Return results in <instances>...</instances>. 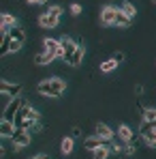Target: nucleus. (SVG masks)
<instances>
[{
  "label": "nucleus",
  "mask_w": 156,
  "mask_h": 159,
  "mask_svg": "<svg viewBox=\"0 0 156 159\" xmlns=\"http://www.w3.org/2000/svg\"><path fill=\"white\" fill-rule=\"evenodd\" d=\"M143 142L148 144V146H152V148H156V129H152V131H145L143 135Z\"/></svg>",
  "instance_id": "412c9836"
},
{
  "label": "nucleus",
  "mask_w": 156,
  "mask_h": 159,
  "mask_svg": "<svg viewBox=\"0 0 156 159\" xmlns=\"http://www.w3.org/2000/svg\"><path fill=\"white\" fill-rule=\"evenodd\" d=\"M116 13H118V9H113V7H103V11H101V22H103L105 26H113V22H116Z\"/></svg>",
  "instance_id": "39448f33"
},
{
  "label": "nucleus",
  "mask_w": 156,
  "mask_h": 159,
  "mask_svg": "<svg viewBox=\"0 0 156 159\" xmlns=\"http://www.w3.org/2000/svg\"><path fill=\"white\" fill-rule=\"evenodd\" d=\"M22 45H24V43H19V41H13V43H11V54L19 52V50H22Z\"/></svg>",
  "instance_id": "c756f323"
},
{
  "label": "nucleus",
  "mask_w": 156,
  "mask_h": 159,
  "mask_svg": "<svg viewBox=\"0 0 156 159\" xmlns=\"http://www.w3.org/2000/svg\"><path fill=\"white\" fill-rule=\"evenodd\" d=\"M124 151H126V155H133V153H135V144H129Z\"/></svg>",
  "instance_id": "473e14b6"
},
{
  "label": "nucleus",
  "mask_w": 156,
  "mask_h": 159,
  "mask_svg": "<svg viewBox=\"0 0 156 159\" xmlns=\"http://www.w3.org/2000/svg\"><path fill=\"white\" fill-rule=\"evenodd\" d=\"M9 34H11V39H13V41H19V43H24V41H26V32H24V28H17V26H15Z\"/></svg>",
  "instance_id": "aec40b11"
},
{
  "label": "nucleus",
  "mask_w": 156,
  "mask_h": 159,
  "mask_svg": "<svg viewBox=\"0 0 156 159\" xmlns=\"http://www.w3.org/2000/svg\"><path fill=\"white\" fill-rule=\"evenodd\" d=\"M11 43H13L11 34H9V32H4V34H2V45H0V54H2V56L11 54Z\"/></svg>",
  "instance_id": "f3484780"
},
{
  "label": "nucleus",
  "mask_w": 156,
  "mask_h": 159,
  "mask_svg": "<svg viewBox=\"0 0 156 159\" xmlns=\"http://www.w3.org/2000/svg\"><path fill=\"white\" fill-rule=\"evenodd\" d=\"M69 11H71V15H79V13H81V4H77V2H75V4H71V9H69Z\"/></svg>",
  "instance_id": "c85d7f7f"
},
{
  "label": "nucleus",
  "mask_w": 156,
  "mask_h": 159,
  "mask_svg": "<svg viewBox=\"0 0 156 159\" xmlns=\"http://www.w3.org/2000/svg\"><path fill=\"white\" fill-rule=\"evenodd\" d=\"M107 148H109V153H120V151H122V146H120V144H116V142L107 144Z\"/></svg>",
  "instance_id": "cd10ccee"
},
{
  "label": "nucleus",
  "mask_w": 156,
  "mask_h": 159,
  "mask_svg": "<svg viewBox=\"0 0 156 159\" xmlns=\"http://www.w3.org/2000/svg\"><path fill=\"white\" fill-rule=\"evenodd\" d=\"M32 159H47V157H45V155H34Z\"/></svg>",
  "instance_id": "f704fd0d"
},
{
  "label": "nucleus",
  "mask_w": 156,
  "mask_h": 159,
  "mask_svg": "<svg viewBox=\"0 0 156 159\" xmlns=\"http://www.w3.org/2000/svg\"><path fill=\"white\" fill-rule=\"evenodd\" d=\"M152 129H156V123H148V120H141V125H139V133L143 135L145 131H152Z\"/></svg>",
  "instance_id": "a878e982"
},
{
  "label": "nucleus",
  "mask_w": 156,
  "mask_h": 159,
  "mask_svg": "<svg viewBox=\"0 0 156 159\" xmlns=\"http://www.w3.org/2000/svg\"><path fill=\"white\" fill-rule=\"evenodd\" d=\"M45 2H47V0H39V4H45Z\"/></svg>",
  "instance_id": "e433bc0d"
},
{
  "label": "nucleus",
  "mask_w": 156,
  "mask_h": 159,
  "mask_svg": "<svg viewBox=\"0 0 156 159\" xmlns=\"http://www.w3.org/2000/svg\"><path fill=\"white\" fill-rule=\"evenodd\" d=\"M47 13H49V15H56V17H60V15H62V7H60V4H53V7L47 9Z\"/></svg>",
  "instance_id": "bb28decb"
},
{
  "label": "nucleus",
  "mask_w": 156,
  "mask_h": 159,
  "mask_svg": "<svg viewBox=\"0 0 156 159\" xmlns=\"http://www.w3.org/2000/svg\"><path fill=\"white\" fill-rule=\"evenodd\" d=\"M96 135L103 138L105 142H111V140H113V131H111V127L105 125V123H96Z\"/></svg>",
  "instance_id": "6e6552de"
},
{
  "label": "nucleus",
  "mask_w": 156,
  "mask_h": 159,
  "mask_svg": "<svg viewBox=\"0 0 156 159\" xmlns=\"http://www.w3.org/2000/svg\"><path fill=\"white\" fill-rule=\"evenodd\" d=\"M71 135H73V138H79V135H81V129H79V127H73V129H71Z\"/></svg>",
  "instance_id": "2f4dec72"
},
{
  "label": "nucleus",
  "mask_w": 156,
  "mask_h": 159,
  "mask_svg": "<svg viewBox=\"0 0 156 159\" xmlns=\"http://www.w3.org/2000/svg\"><path fill=\"white\" fill-rule=\"evenodd\" d=\"M122 11H124V15L130 17V20H133V17H135V13H137V9H135L130 2H124V4H122Z\"/></svg>",
  "instance_id": "393cba45"
},
{
  "label": "nucleus",
  "mask_w": 156,
  "mask_h": 159,
  "mask_svg": "<svg viewBox=\"0 0 156 159\" xmlns=\"http://www.w3.org/2000/svg\"><path fill=\"white\" fill-rule=\"evenodd\" d=\"M52 60H56V54H52V52H41V54L34 56V62L36 65H49Z\"/></svg>",
  "instance_id": "2eb2a0df"
},
{
  "label": "nucleus",
  "mask_w": 156,
  "mask_h": 159,
  "mask_svg": "<svg viewBox=\"0 0 156 159\" xmlns=\"http://www.w3.org/2000/svg\"><path fill=\"white\" fill-rule=\"evenodd\" d=\"M130 22H133V20L124 15V11H122V9H118V13H116V22H113V26H116V28H129V26H130Z\"/></svg>",
  "instance_id": "ddd939ff"
},
{
  "label": "nucleus",
  "mask_w": 156,
  "mask_h": 159,
  "mask_svg": "<svg viewBox=\"0 0 156 159\" xmlns=\"http://www.w3.org/2000/svg\"><path fill=\"white\" fill-rule=\"evenodd\" d=\"M58 20H60V17H56V15L43 13V15L39 17V24H41L43 28H56V26H58Z\"/></svg>",
  "instance_id": "f8f14e48"
},
{
  "label": "nucleus",
  "mask_w": 156,
  "mask_h": 159,
  "mask_svg": "<svg viewBox=\"0 0 156 159\" xmlns=\"http://www.w3.org/2000/svg\"><path fill=\"white\" fill-rule=\"evenodd\" d=\"M28 4H39V0H26Z\"/></svg>",
  "instance_id": "c9c22d12"
},
{
  "label": "nucleus",
  "mask_w": 156,
  "mask_h": 159,
  "mask_svg": "<svg viewBox=\"0 0 156 159\" xmlns=\"http://www.w3.org/2000/svg\"><path fill=\"white\" fill-rule=\"evenodd\" d=\"M0 93H6V95H11V97H19L22 95V84H11V82H6V80H2L0 82Z\"/></svg>",
  "instance_id": "7ed1b4c3"
},
{
  "label": "nucleus",
  "mask_w": 156,
  "mask_h": 159,
  "mask_svg": "<svg viewBox=\"0 0 156 159\" xmlns=\"http://www.w3.org/2000/svg\"><path fill=\"white\" fill-rule=\"evenodd\" d=\"M103 138H99V135H90V138H86L83 140V148H88V151H96L99 146H103Z\"/></svg>",
  "instance_id": "9b49d317"
},
{
  "label": "nucleus",
  "mask_w": 156,
  "mask_h": 159,
  "mask_svg": "<svg viewBox=\"0 0 156 159\" xmlns=\"http://www.w3.org/2000/svg\"><path fill=\"white\" fill-rule=\"evenodd\" d=\"M83 54H86V48H83L81 43H77V50L73 52V56H71L66 62H69L71 67H79V65H81V60H83Z\"/></svg>",
  "instance_id": "1a4fd4ad"
},
{
  "label": "nucleus",
  "mask_w": 156,
  "mask_h": 159,
  "mask_svg": "<svg viewBox=\"0 0 156 159\" xmlns=\"http://www.w3.org/2000/svg\"><path fill=\"white\" fill-rule=\"evenodd\" d=\"M43 43H45V52L56 54L58 50H60V39H45Z\"/></svg>",
  "instance_id": "6ab92c4d"
},
{
  "label": "nucleus",
  "mask_w": 156,
  "mask_h": 159,
  "mask_svg": "<svg viewBox=\"0 0 156 159\" xmlns=\"http://www.w3.org/2000/svg\"><path fill=\"white\" fill-rule=\"evenodd\" d=\"M60 48L64 50V54H66V56H64V60H69V58L73 56V52L77 50V43H75L71 37H62V39H60Z\"/></svg>",
  "instance_id": "423d86ee"
},
{
  "label": "nucleus",
  "mask_w": 156,
  "mask_h": 159,
  "mask_svg": "<svg viewBox=\"0 0 156 159\" xmlns=\"http://www.w3.org/2000/svg\"><path fill=\"white\" fill-rule=\"evenodd\" d=\"M15 26H17V22H15V17L11 13H2L0 15V30H2V34L4 32H11Z\"/></svg>",
  "instance_id": "20e7f679"
},
{
  "label": "nucleus",
  "mask_w": 156,
  "mask_h": 159,
  "mask_svg": "<svg viewBox=\"0 0 156 159\" xmlns=\"http://www.w3.org/2000/svg\"><path fill=\"white\" fill-rule=\"evenodd\" d=\"M143 120L156 123V107H145V110H143Z\"/></svg>",
  "instance_id": "b1692460"
},
{
  "label": "nucleus",
  "mask_w": 156,
  "mask_h": 159,
  "mask_svg": "<svg viewBox=\"0 0 156 159\" xmlns=\"http://www.w3.org/2000/svg\"><path fill=\"white\" fill-rule=\"evenodd\" d=\"M73 140H75L73 135L62 138V144H60V146H62V148H60V151H62V155H71V153H73Z\"/></svg>",
  "instance_id": "a211bd4d"
},
{
  "label": "nucleus",
  "mask_w": 156,
  "mask_h": 159,
  "mask_svg": "<svg viewBox=\"0 0 156 159\" xmlns=\"http://www.w3.org/2000/svg\"><path fill=\"white\" fill-rule=\"evenodd\" d=\"M135 95H143V86H141V84L135 86Z\"/></svg>",
  "instance_id": "72a5a7b5"
},
{
  "label": "nucleus",
  "mask_w": 156,
  "mask_h": 159,
  "mask_svg": "<svg viewBox=\"0 0 156 159\" xmlns=\"http://www.w3.org/2000/svg\"><path fill=\"white\" fill-rule=\"evenodd\" d=\"M52 97H60L62 93H64V88H66V84H64V80L62 78H52Z\"/></svg>",
  "instance_id": "9d476101"
},
{
  "label": "nucleus",
  "mask_w": 156,
  "mask_h": 159,
  "mask_svg": "<svg viewBox=\"0 0 156 159\" xmlns=\"http://www.w3.org/2000/svg\"><path fill=\"white\" fill-rule=\"evenodd\" d=\"M17 131V125L13 123V120H9V118H2V123H0V133H2V138H13Z\"/></svg>",
  "instance_id": "0eeeda50"
},
{
  "label": "nucleus",
  "mask_w": 156,
  "mask_h": 159,
  "mask_svg": "<svg viewBox=\"0 0 156 159\" xmlns=\"http://www.w3.org/2000/svg\"><path fill=\"white\" fill-rule=\"evenodd\" d=\"M22 106H24V101H22V97H15V99H13V101H11L9 106L4 107V110H2V114H4L2 118H9V120H15V116H17V112L22 110Z\"/></svg>",
  "instance_id": "f03ea898"
},
{
  "label": "nucleus",
  "mask_w": 156,
  "mask_h": 159,
  "mask_svg": "<svg viewBox=\"0 0 156 159\" xmlns=\"http://www.w3.org/2000/svg\"><path fill=\"white\" fill-rule=\"evenodd\" d=\"M116 67H118V62H116L113 58H109V60L101 62V71H103V73H109V71H113Z\"/></svg>",
  "instance_id": "5701e85b"
},
{
  "label": "nucleus",
  "mask_w": 156,
  "mask_h": 159,
  "mask_svg": "<svg viewBox=\"0 0 156 159\" xmlns=\"http://www.w3.org/2000/svg\"><path fill=\"white\" fill-rule=\"evenodd\" d=\"M92 157H94V159H107V157H109V148H107V144L99 146L96 151H92Z\"/></svg>",
  "instance_id": "4be33fe9"
},
{
  "label": "nucleus",
  "mask_w": 156,
  "mask_h": 159,
  "mask_svg": "<svg viewBox=\"0 0 156 159\" xmlns=\"http://www.w3.org/2000/svg\"><path fill=\"white\" fill-rule=\"evenodd\" d=\"M111 58H113V60H116V62L120 65V62L124 60V52H116V54H113V56H111Z\"/></svg>",
  "instance_id": "7c9ffc66"
},
{
  "label": "nucleus",
  "mask_w": 156,
  "mask_h": 159,
  "mask_svg": "<svg viewBox=\"0 0 156 159\" xmlns=\"http://www.w3.org/2000/svg\"><path fill=\"white\" fill-rule=\"evenodd\" d=\"M118 135H120L124 142H129V144H135V142H133V131H130L129 125H120V127H118Z\"/></svg>",
  "instance_id": "dca6fc26"
},
{
  "label": "nucleus",
  "mask_w": 156,
  "mask_h": 159,
  "mask_svg": "<svg viewBox=\"0 0 156 159\" xmlns=\"http://www.w3.org/2000/svg\"><path fill=\"white\" fill-rule=\"evenodd\" d=\"M11 140H13V151L17 153V151L26 148L28 144H30V131H26V129H17Z\"/></svg>",
  "instance_id": "f257e3e1"
},
{
  "label": "nucleus",
  "mask_w": 156,
  "mask_h": 159,
  "mask_svg": "<svg viewBox=\"0 0 156 159\" xmlns=\"http://www.w3.org/2000/svg\"><path fill=\"white\" fill-rule=\"evenodd\" d=\"M152 2H156V0H152Z\"/></svg>",
  "instance_id": "4c0bfd02"
},
{
  "label": "nucleus",
  "mask_w": 156,
  "mask_h": 159,
  "mask_svg": "<svg viewBox=\"0 0 156 159\" xmlns=\"http://www.w3.org/2000/svg\"><path fill=\"white\" fill-rule=\"evenodd\" d=\"M36 93L43 95V97H52V82L49 80H43L36 84Z\"/></svg>",
  "instance_id": "4468645a"
}]
</instances>
